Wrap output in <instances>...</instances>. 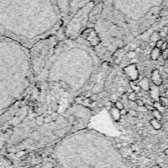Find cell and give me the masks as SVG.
I'll use <instances>...</instances> for the list:
<instances>
[{"mask_svg":"<svg viewBox=\"0 0 168 168\" xmlns=\"http://www.w3.org/2000/svg\"><path fill=\"white\" fill-rule=\"evenodd\" d=\"M90 100H91L93 102H95V101H97V94H96V93H93V95L90 96Z\"/></svg>","mask_w":168,"mask_h":168,"instance_id":"obj_31","label":"cell"},{"mask_svg":"<svg viewBox=\"0 0 168 168\" xmlns=\"http://www.w3.org/2000/svg\"><path fill=\"white\" fill-rule=\"evenodd\" d=\"M137 63H138L137 58H134L130 59V64H137Z\"/></svg>","mask_w":168,"mask_h":168,"instance_id":"obj_38","label":"cell"},{"mask_svg":"<svg viewBox=\"0 0 168 168\" xmlns=\"http://www.w3.org/2000/svg\"><path fill=\"white\" fill-rule=\"evenodd\" d=\"M36 123L38 124L39 126H41L43 124H45V118L41 115H39V116L36 117Z\"/></svg>","mask_w":168,"mask_h":168,"instance_id":"obj_24","label":"cell"},{"mask_svg":"<svg viewBox=\"0 0 168 168\" xmlns=\"http://www.w3.org/2000/svg\"><path fill=\"white\" fill-rule=\"evenodd\" d=\"M134 102L136 103L137 107H144V106H145V103H144V101L142 99H139V98H138Z\"/></svg>","mask_w":168,"mask_h":168,"instance_id":"obj_26","label":"cell"},{"mask_svg":"<svg viewBox=\"0 0 168 168\" xmlns=\"http://www.w3.org/2000/svg\"><path fill=\"white\" fill-rule=\"evenodd\" d=\"M39 168H59V167L52 158H50V159H46L45 161H43L41 166L39 167Z\"/></svg>","mask_w":168,"mask_h":168,"instance_id":"obj_12","label":"cell"},{"mask_svg":"<svg viewBox=\"0 0 168 168\" xmlns=\"http://www.w3.org/2000/svg\"><path fill=\"white\" fill-rule=\"evenodd\" d=\"M51 121H53V120H52L51 115H48V116L45 118V124L51 123Z\"/></svg>","mask_w":168,"mask_h":168,"instance_id":"obj_32","label":"cell"},{"mask_svg":"<svg viewBox=\"0 0 168 168\" xmlns=\"http://www.w3.org/2000/svg\"><path fill=\"white\" fill-rule=\"evenodd\" d=\"M128 113L132 117H136L138 115V112L137 110H130L128 111Z\"/></svg>","mask_w":168,"mask_h":168,"instance_id":"obj_29","label":"cell"},{"mask_svg":"<svg viewBox=\"0 0 168 168\" xmlns=\"http://www.w3.org/2000/svg\"><path fill=\"white\" fill-rule=\"evenodd\" d=\"M90 25L91 26H89V23H88L87 27L82 31L79 36L83 38L85 41H87L90 45L93 46V48H95L97 45H99L101 42L99 36L96 33V30L94 28V25L92 23H90Z\"/></svg>","mask_w":168,"mask_h":168,"instance_id":"obj_9","label":"cell"},{"mask_svg":"<svg viewBox=\"0 0 168 168\" xmlns=\"http://www.w3.org/2000/svg\"><path fill=\"white\" fill-rule=\"evenodd\" d=\"M164 153L166 155H168V148H167V149H165V150H164Z\"/></svg>","mask_w":168,"mask_h":168,"instance_id":"obj_44","label":"cell"},{"mask_svg":"<svg viewBox=\"0 0 168 168\" xmlns=\"http://www.w3.org/2000/svg\"><path fill=\"white\" fill-rule=\"evenodd\" d=\"M163 15H168V0H165L164 5L162 7V10L161 12V15L160 16H163Z\"/></svg>","mask_w":168,"mask_h":168,"instance_id":"obj_21","label":"cell"},{"mask_svg":"<svg viewBox=\"0 0 168 168\" xmlns=\"http://www.w3.org/2000/svg\"><path fill=\"white\" fill-rule=\"evenodd\" d=\"M152 117L156 119V120H159V121H161V119H162V113H161L160 111L157 109H154V110L152 111Z\"/></svg>","mask_w":168,"mask_h":168,"instance_id":"obj_18","label":"cell"},{"mask_svg":"<svg viewBox=\"0 0 168 168\" xmlns=\"http://www.w3.org/2000/svg\"><path fill=\"white\" fill-rule=\"evenodd\" d=\"M110 115L115 120H119L120 119V116H121L120 114V110L116 109L115 107H113L110 109Z\"/></svg>","mask_w":168,"mask_h":168,"instance_id":"obj_16","label":"cell"},{"mask_svg":"<svg viewBox=\"0 0 168 168\" xmlns=\"http://www.w3.org/2000/svg\"><path fill=\"white\" fill-rule=\"evenodd\" d=\"M117 91H118L119 93H125V89L123 87H119L117 88Z\"/></svg>","mask_w":168,"mask_h":168,"instance_id":"obj_35","label":"cell"},{"mask_svg":"<svg viewBox=\"0 0 168 168\" xmlns=\"http://www.w3.org/2000/svg\"><path fill=\"white\" fill-rule=\"evenodd\" d=\"M151 80L155 86L160 87L163 83V78L158 69H153L151 72Z\"/></svg>","mask_w":168,"mask_h":168,"instance_id":"obj_11","label":"cell"},{"mask_svg":"<svg viewBox=\"0 0 168 168\" xmlns=\"http://www.w3.org/2000/svg\"><path fill=\"white\" fill-rule=\"evenodd\" d=\"M136 126H137V127H138V128H142V127H144V124L143 123H137L136 124Z\"/></svg>","mask_w":168,"mask_h":168,"instance_id":"obj_40","label":"cell"},{"mask_svg":"<svg viewBox=\"0 0 168 168\" xmlns=\"http://www.w3.org/2000/svg\"><path fill=\"white\" fill-rule=\"evenodd\" d=\"M167 48H168V42H164L163 45H162V46H161V51H162V50H166V49Z\"/></svg>","mask_w":168,"mask_h":168,"instance_id":"obj_33","label":"cell"},{"mask_svg":"<svg viewBox=\"0 0 168 168\" xmlns=\"http://www.w3.org/2000/svg\"><path fill=\"white\" fill-rule=\"evenodd\" d=\"M136 55H137V53L134 51V50H131V51H129L127 53L128 58H130V59L136 58Z\"/></svg>","mask_w":168,"mask_h":168,"instance_id":"obj_25","label":"cell"},{"mask_svg":"<svg viewBox=\"0 0 168 168\" xmlns=\"http://www.w3.org/2000/svg\"><path fill=\"white\" fill-rule=\"evenodd\" d=\"M167 79H168V74H167Z\"/></svg>","mask_w":168,"mask_h":168,"instance_id":"obj_47","label":"cell"},{"mask_svg":"<svg viewBox=\"0 0 168 168\" xmlns=\"http://www.w3.org/2000/svg\"><path fill=\"white\" fill-rule=\"evenodd\" d=\"M145 107H146V108L148 109V110H151V111H152V110L155 109V107H153V105H152V106H149V105H145Z\"/></svg>","mask_w":168,"mask_h":168,"instance_id":"obj_34","label":"cell"},{"mask_svg":"<svg viewBox=\"0 0 168 168\" xmlns=\"http://www.w3.org/2000/svg\"><path fill=\"white\" fill-rule=\"evenodd\" d=\"M128 113V111L124 108V109H122V110H120V115H126V114Z\"/></svg>","mask_w":168,"mask_h":168,"instance_id":"obj_36","label":"cell"},{"mask_svg":"<svg viewBox=\"0 0 168 168\" xmlns=\"http://www.w3.org/2000/svg\"><path fill=\"white\" fill-rule=\"evenodd\" d=\"M157 61L158 62L159 65L162 66V65H164V64H165V63H166V59H164V58H162L161 56H160V57L158 58V60H157Z\"/></svg>","mask_w":168,"mask_h":168,"instance_id":"obj_28","label":"cell"},{"mask_svg":"<svg viewBox=\"0 0 168 168\" xmlns=\"http://www.w3.org/2000/svg\"><path fill=\"white\" fill-rule=\"evenodd\" d=\"M165 96L168 98V90H166V92H165Z\"/></svg>","mask_w":168,"mask_h":168,"instance_id":"obj_43","label":"cell"},{"mask_svg":"<svg viewBox=\"0 0 168 168\" xmlns=\"http://www.w3.org/2000/svg\"><path fill=\"white\" fill-rule=\"evenodd\" d=\"M114 107H115L116 109H118L119 110H122V109H124V104L120 101H116L115 102V104H114Z\"/></svg>","mask_w":168,"mask_h":168,"instance_id":"obj_23","label":"cell"},{"mask_svg":"<svg viewBox=\"0 0 168 168\" xmlns=\"http://www.w3.org/2000/svg\"><path fill=\"white\" fill-rule=\"evenodd\" d=\"M134 51L136 52V53H138V52H140V51H142V50H141L140 47H137V48L134 50Z\"/></svg>","mask_w":168,"mask_h":168,"instance_id":"obj_41","label":"cell"},{"mask_svg":"<svg viewBox=\"0 0 168 168\" xmlns=\"http://www.w3.org/2000/svg\"><path fill=\"white\" fill-rule=\"evenodd\" d=\"M166 38H167V40L168 41V32H167V36H166Z\"/></svg>","mask_w":168,"mask_h":168,"instance_id":"obj_46","label":"cell"},{"mask_svg":"<svg viewBox=\"0 0 168 168\" xmlns=\"http://www.w3.org/2000/svg\"><path fill=\"white\" fill-rule=\"evenodd\" d=\"M150 134L155 135V134H158V130H154V129H153L152 130H150Z\"/></svg>","mask_w":168,"mask_h":168,"instance_id":"obj_39","label":"cell"},{"mask_svg":"<svg viewBox=\"0 0 168 168\" xmlns=\"http://www.w3.org/2000/svg\"><path fill=\"white\" fill-rule=\"evenodd\" d=\"M161 50L155 47V48L152 49V50L150 51V54H149L150 55V58L152 60H158V58L161 56Z\"/></svg>","mask_w":168,"mask_h":168,"instance_id":"obj_14","label":"cell"},{"mask_svg":"<svg viewBox=\"0 0 168 168\" xmlns=\"http://www.w3.org/2000/svg\"><path fill=\"white\" fill-rule=\"evenodd\" d=\"M51 115V118H52V120L54 121V122H55L56 120H58V115H57V113L56 112H53V113L50 115Z\"/></svg>","mask_w":168,"mask_h":168,"instance_id":"obj_30","label":"cell"},{"mask_svg":"<svg viewBox=\"0 0 168 168\" xmlns=\"http://www.w3.org/2000/svg\"><path fill=\"white\" fill-rule=\"evenodd\" d=\"M149 47L151 49H153L156 47V42H152V41H149Z\"/></svg>","mask_w":168,"mask_h":168,"instance_id":"obj_37","label":"cell"},{"mask_svg":"<svg viewBox=\"0 0 168 168\" xmlns=\"http://www.w3.org/2000/svg\"><path fill=\"white\" fill-rule=\"evenodd\" d=\"M63 27L56 0H0V36L27 49L56 36Z\"/></svg>","mask_w":168,"mask_h":168,"instance_id":"obj_1","label":"cell"},{"mask_svg":"<svg viewBox=\"0 0 168 168\" xmlns=\"http://www.w3.org/2000/svg\"><path fill=\"white\" fill-rule=\"evenodd\" d=\"M101 67L95 50L81 36L58 41L53 55L36 82L56 84L78 95L93 83Z\"/></svg>","mask_w":168,"mask_h":168,"instance_id":"obj_2","label":"cell"},{"mask_svg":"<svg viewBox=\"0 0 168 168\" xmlns=\"http://www.w3.org/2000/svg\"><path fill=\"white\" fill-rule=\"evenodd\" d=\"M127 97L128 99L131 101H135L138 99V94L135 92H133V93H129L127 95Z\"/></svg>","mask_w":168,"mask_h":168,"instance_id":"obj_22","label":"cell"},{"mask_svg":"<svg viewBox=\"0 0 168 168\" xmlns=\"http://www.w3.org/2000/svg\"><path fill=\"white\" fill-rule=\"evenodd\" d=\"M158 102L160 103L161 107H164L165 109H167L168 108V98L166 96H160L158 98Z\"/></svg>","mask_w":168,"mask_h":168,"instance_id":"obj_17","label":"cell"},{"mask_svg":"<svg viewBox=\"0 0 168 168\" xmlns=\"http://www.w3.org/2000/svg\"><path fill=\"white\" fill-rule=\"evenodd\" d=\"M56 1L64 21V26H65L69 19L80 8L96 0H56Z\"/></svg>","mask_w":168,"mask_h":168,"instance_id":"obj_8","label":"cell"},{"mask_svg":"<svg viewBox=\"0 0 168 168\" xmlns=\"http://www.w3.org/2000/svg\"><path fill=\"white\" fill-rule=\"evenodd\" d=\"M138 85L140 87L141 90H144V92H149L150 90V82H149V79L148 78H144L143 79H141L140 81L138 82Z\"/></svg>","mask_w":168,"mask_h":168,"instance_id":"obj_13","label":"cell"},{"mask_svg":"<svg viewBox=\"0 0 168 168\" xmlns=\"http://www.w3.org/2000/svg\"><path fill=\"white\" fill-rule=\"evenodd\" d=\"M51 158L59 168H129L112 138L98 131L71 132L53 148Z\"/></svg>","mask_w":168,"mask_h":168,"instance_id":"obj_3","label":"cell"},{"mask_svg":"<svg viewBox=\"0 0 168 168\" xmlns=\"http://www.w3.org/2000/svg\"><path fill=\"white\" fill-rule=\"evenodd\" d=\"M58 42V40L56 36H52L37 41L31 49H29L35 81L43 72Z\"/></svg>","mask_w":168,"mask_h":168,"instance_id":"obj_6","label":"cell"},{"mask_svg":"<svg viewBox=\"0 0 168 168\" xmlns=\"http://www.w3.org/2000/svg\"><path fill=\"white\" fill-rule=\"evenodd\" d=\"M34 82L29 49L0 36V114L22 99Z\"/></svg>","mask_w":168,"mask_h":168,"instance_id":"obj_4","label":"cell"},{"mask_svg":"<svg viewBox=\"0 0 168 168\" xmlns=\"http://www.w3.org/2000/svg\"><path fill=\"white\" fill-rule=\"evenodd\" d=\"M149 38H150V41H152V42H157L158 40L161 39L160 35L158 33V31H154V32H152Z\"/></svg>","mask_w":168,"mask_h":168,"instance_id":"obj_19","label":"cell"},{"mask_svg":"<svg viewBox=\"0 0 168 168\" xmlns=\"http://www.w3.org/2000/svg\"><path fill=\"white\" fill-rule=\"evenodd\" d=\"M123 72L130 78V81L135 82L138 78V70L137 64H132L124 67L123 69Z\"/></svg>","mask_w":168,"mask_h":168,"instance_id":"obj_10","label":"cell"},{"mask_svg":"<svg viewBox=\"0 0 168 168\" xmlns=\"http://www.w3.org/2000/svg\"><path fill=\"white\" fill-rule=\"evenodd\" d=\"M138 134H144V131H142V130H139L138 131Z\"/></svg>","mask_w":168,"mask_h":168,"instance_id":"obj_42","label":"cell"},{"mask_svg":"<svg viewBox=\"0 0 168 168\" xmlns=\"http://www.w3.org/2000/svg\"><path fill=\"white\" fill-rule=\"evenodd\" d=\"M150 124H151V126L152 127V129H154L156 130H160L161 128H162V125H161V122L159 121V120H156V119H152L150 120Z\"/></svg>","mask_w":168,"mask_h":168,"instance_id":"obj_15","label":"cell"},{"mask_svg":"<svg viewBox=\"0 0 168 168\" xmlns=\"http://www.w3.org/2000/svg\"><path fill=\"white\" fill-rule=\"evenodd\" d=\"M168 32V27L167 26H165L163 27L159 30L158 33L160 35V37H166V36Z\"/></svg>","mask_w":168,"mask_h":168,"instance_id":"obj_20","label":"cell"},{"mask_svg":"<svg viewBox=\"0 0 168 168\" xmlns=\"http://www.w3.org/2000/svg\"><path fill=\"white\" fill-rule=\"evenodd\" d=\"M97 1V0H96ZM96 1L89 3L84 7L80 8L69 21L65 26L62 27L64 37L66 39L75 40L81 35L89 23V13Z\"/></svg>","mask_w":168,"mask_h":168,"instance_id":"obj_7","label":"cell"},{"mask_svg":"<svg viewBox=\"0 0 168 168\" xmlns=\"http://www.w3.org/2000/svg\"><path fill=\"white\" fill-rule=\"evenodd\" d=\"M102 12L99 19L113 25L128 45L161 15L165 0H101Z\"/></svg>","mask_w":168,"mask_h":168,"instance_id":"obj_5","label":"cell"},{"mask_svg":"<svg viewBox=\"0 0 168 168\" xmlns=\"http://www.w3.org/2000/svg\"><path fill=\"white\" fill-rule=\"evenodd\" d=\"M115 64H118L120 63V59H115Z\"/></svg>","mask_w":168,"mask_h":168,"instance_id":"obj_45","label":"cell"},{"mask_svg":"<svg viewBox=\"0 0 168 168\" xmlns=\"http://www.w3.org/2000/svg\"><path fill=\"white\" fill-rule=\"evenodd\" d=\"M163 43H164V41H162L161 39H160V40H158V41H157V42H156V47L161 50V46H162V45H163Z\"/></svg>","mask_w":168,"mask_h":168,"instance_id":"obj_27","label":"cell"}]
</instances>
